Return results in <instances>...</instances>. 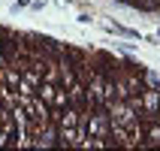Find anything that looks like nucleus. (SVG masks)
<instances>
[{
  "label": "nucleus",
  "mask_w": 160,
  "mask_h": 151,
  "mask_svg": "<svg viewBox=\"0 0 160 151\" xmlns=\"http://www.w3.org/2000/svg\"><path fill=\"white\" fill-rule=\"evenodd\" d=\"M106 109H109V121H112V124H118V127H130L136 118H139V112H136L127 100H118V97L109 100Z\"/></svg>",
  "instance_id": "f257e3e1"
},
{
  "label": "nucleus",
  "mask_w": 160,
  "mask_h": 151,
  "mask_svg": "<svg viewBox=\"0 0 160 151\" xmlns=\"http://www.w3.org/2000/svg\"><path fill=\"white\" fill-rule=\"evenodd\" d=\"M67 94H70V109H76V112H88V109H91L88 91H85L82 82H72L70 88H67Z\"/></svg>",
  "instance_id": "f03ea898"
},
{
  "label": "nucleus",
  "mask_w": 160,
  "mask_h": 151,
  "mask_svg": "<svg viewBox=\"0 0 160 151\" xmlns=\"http://www.w3.org/2000/svg\"><path fill=\"white\" fill-rule=\"evenodd\" d=\"M160 109V88H145L142 91V115H157Z\"/></svg>",
  "instance_id": "7ed1b4c3"
},
{
  "label": "nucleus",
  "mask_w": 160,
  "mask_h": 151,
  "mask_svg": "<svg viewBox=\"0 0 160 151\" xmlns=\"http://www.w3.org/2000/svg\"><path fill=\"white\" fill-rule=\"evenodd\" d=\"M145 148H160V121L145 124Z\"/></svg>",
  "instance_id": "20e7f679"
},
{
  "label": "nucleus",
  "mask_w": 160,
  "mask_h": 151,
  "mask_svg": "<svg viewBox=\"0 0 160 151\" xmlns=\"http://www.w3.org/2000/svg\"><path fill=\"white\" fill-rule=\"evenodd\" d=\"M54 91H58V85H48V82H39V88H36V97L45 100L48 106H52V100H54Z\"/></svg>",
  "instance_id": "39448f33"
},
{
  "label": "nucleus",
  "mask_w": 160,
  "mask_h": 151,
  "mask_svg": "<svg viewBox=\"0 0 160 151\" xmlns=\"http://www.w3.org/2000/svg\"><path fill=\"white\" fill-rule=\"evenodd\" d=\"M67 106H70V94H67V88H61V85H58L54 100H52V109H58V112H61V109H67Z\"/></svg>",
  "instance_id": "423d86ee"
},
{
  "label": "nucleus",
  "mask_w": 160,
  "mask_h": 151,
  "mask_svg": "<svg viewBox=\"0 0 160 151\" xmlns=\"http://www.w3.org/2000/svg\"><path fill=\"white\" fill-rule=\"evenodd\" d=\"M142 82H145V88H160V76L151 70H142Z\"/></svg>",
  "instance_id": "0eeeda50"
},
{
  "label": "nucleus",
  "mask_w": 160,
  "mask_h": 151,
  "mask_svg": "<svg viewBox=\"0 0 160 151\" xmlns=\"http://www.w3.org/2000/svg\"><path fill=\"white\" fill-rule=\"evenodd\" d=\"M130 6H139L145 12H157V0H127Z\"/></svg>",
  "instance_id": "6e6552de"
},
{
  "label": "nucleus",
  "mask_w": 160,
  "mask_h": 151,
  "mask_svg": "<svg viewBox=\"0 0 160 151\" xmlns=\"http://www.w3.org/2000/svg\"><path fill=\"white\" fill-rule=\"evenodd\" d=\"M157 121H160V109H157Z\"/></svg>",
  "instance_id": "1a4fd4ad"
}]
</instances>
